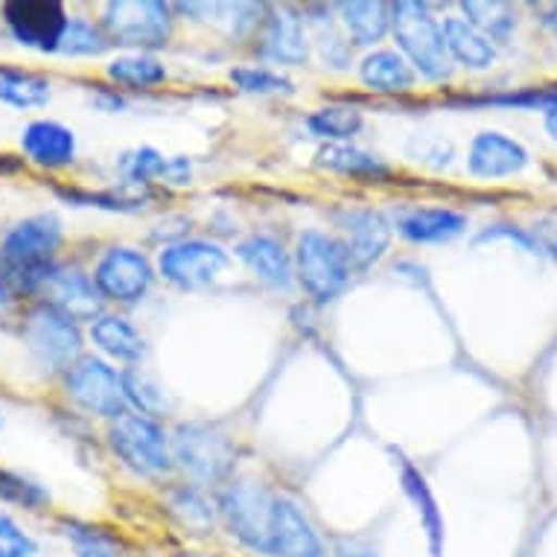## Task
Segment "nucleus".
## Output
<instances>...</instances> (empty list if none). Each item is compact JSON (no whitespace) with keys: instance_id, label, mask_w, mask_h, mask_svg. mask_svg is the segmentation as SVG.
<instances>
[{"instance_id":"1","label":"nucleus","mask_w":557,"mask_h":557,"mask_svg":"<svg viewBox=\"0 0 557 557\" xmlns=\"http://www.w3.org/2000/svg\"><path fill=\"white\" fill-rule=\"evenodd\" d=\"M64 243V225L55 213H33L15 222L0 239V286L18 301L38 295Z\"/></svg>"},{"instance_id":"2","label":"nucleus","mask_w":557,"mask_h":557,"mask_svg":"<svg viewBox=\"0 0 557 557\" xmlns=\"http://www.w3.org/2000/svg\"><path fill=\"white\" fill-rule=\"evenodd\" d=\"M277 496L257 479H231L213 496L220 529L248 557H272Z\"/></svg>"},{"instance_id":"3","label":"nucleus","mask_w":557,"mask_h":557,"mask_svg":"<svg viewBox=\"0 0 557 557\" xmlns=\"http://www.w3.org/2000/svg\"><path fill=\"white\" fill-rule=\"evenodd\" d=\"M392 36L397 41V53L411 64V71L430 83H447L453 76L441 21L430 12L426 3L400 0L394 3Z\"/></svg>"},{"instance_id":"4","label":"nucleus","mask_w":557,"mask_h":557,"mask_svg":"<svg viewBox=\"0 0 557 557\" xmlns=\"http://www.w3.org/2000/svg\"><path fill=\"white\" fill-rule=\"evenodd\" d=\"M173 465H178L199 487L225 482L234 470V441L228 432H222L216 423L184 421L175 426L173 438Z\"/></svg>"},{"instance_id":"5","label":"nucleus","mask_w":557,"mask_h":557,"mask_svg":"<svg viewBox=\"0 0 557 557\" xmlns=\"http://www.w3.org/2000/svg\"><path fill=\"white\" fill-rule=\"evenodd\" d=\"M293 265L304 293L319 304L333 301L350 284V274H354V263L338 237L319 228L304 231L298 237Z\"/></svg>"},{"instance_id":"6","label":"nucleus","mask_w":557,"mask_h":557,"mask_svg":"<svg viewBox=\"0 0 557 557\" xmlns=\"http://www.w3.org/2000/svg\"><path fill=\"white\" fill-rule=\"evenodd\" d=\"M173 21V7L161 0H111L102 7L100 29L109 38V45L149 53L170 45Z\"/></svg>"},{"instance_id":"7","label":"nucleus","mask_w":557,"mask_h":557,"mask_svg":"<svg viewBox=\"0 0 557 557\" xmlns=\"http://www.w3.org/2000/svg\"><path fill=\"white\" fill-rule=\"evenodd\" d=\"M109 447L114 456L137 475L158 479L173 470V447L170 435L156 418L126 411L123 418L111 421L109 426Z\"/></svg>"},{"instance_id":"8","label":"nucleus","mask_w":557,"mask_h":557,"mask_svg":"<svg viewBox=\"0 0 557 557\" xmlns=\"http://www.w3.org/2000/svg\"><path fill=\"white\" fill-rule=\"evenodd\" d=\"M21 338L38 366L47 371H67L83 357V330L76 321L47 304H38L21 319Z\"/></svg>"},{"instance_id":"9","label":"nucleus","mask_w":557,"mask_h":557,"mask_svg":"<svg viewBox=\"0 0 557 557\" xmlns=\"http://www.w3.org/2000/svg\"><path fill=\"white\" fill-rule=\"evenodd\" d=\"M231 269V255L211 239H175L158 255V274L184 293L208 289Z\"/></svg>"},{"instance_id":"10","label":"nucleus","mask_w":557,"mask_h":557,"mask_svg":"<svg viewBox=\"0 0 557 557\" xmlns=\"http://www.w3.org/2000/svg\"><path fill=\"white\" fill-rule=\"evenodd\" d=\"M64 394L88 414L117 421L128 411L117 368L100 357H79L64 371Z\"/></svg>"},{"instance_id":"11","label":"nucleus","mask_w":557,"mask_h":557,"mask_svg":"<svg viewBox=\"0 0 557 557\" xmlns=\"http://www.w3.org/2000/svg\"><path fill=\"white\" fill-rule=\"evenodd\" d=\"M0 18L18 45L38 53H55L71 24V15L59 0H7Z\"/></svg>"},{"instance_id":"12","label":"nucleus","mask_w":557,"mask_h":557,"mask_svg":"<svg viewBox=\"0 0 557 557\" xmlns=\"http://www.w3.org/2000/svg\"><path fill=\"white\" fill-rule=\"evenodd\" d=\"M91 277L106 301L140 304L152 289L156 269L144 251L132 246H111L97 260Z\"/></svg>"},{"instance_id":"13","label":"nucleus","mask_w":557,"mask_h":557,"mask_svg":"<svg viewBox=\"0 0 557 557\" xmlns=\"http://www.w3.org/2000/svg\"><path fill=\"white\" fill-rule=\"evenodd\" d=\"M333 225L338 228V243L345 246L354 269L374 265L392 246L394 225L374 208H338L333 211Z\"/></svg>"},{"instance_id":"14","label":"nucleus","mask_w":557,"mask_h":557,"mask_svg":"<svg viewBox=\"0 0 557 557\" xmlns=\"http://www.w3.org/2000/svg\"><path fill=\"white\" fill-rule=\"evenodd\" d=\"M38 295H41V304L53 307V310H59L76 324L79 321H97L102 315V307H106V298L94 284L91 274H85L76 265L55 263V269L47 274Z\"/></svg>"},{"instance_id":"15","label":"nucleus","mask_w":557,"mask_h":557,"mask_svg":"<svg viewBox=\"0 0 557 557\" xmlns=\"http://www.w3.org/2000/svg\"><path fill=\"white\" fill-rule=\"evenodd\" d=\"M272 557H330V537L293 496H277Z\"/></svg>"},{"instance_id":"16","label":"nucleus","mask_w":557,"mask_h":557,"mask_svg":"<svg viewBox=\"0 0 557 557\" xmlns=\"http://www.w3.org/2000/svg\"><path fill=\"white\" fill-rule=\"evenodd\" d=\"M531 164L529 149L511 135H503L496 128L479 132L467 149V170L473 178L496 182V178H511L520 175Z\"/></svg>"},{"instance_id":"17","label":"nucleus","mask_w":557,"mask_h":557,"mask_svg":"<svg viewBox=\"0 0 557 557\" xmlns=\"http://www.w3.org/2000/svg\"><path fill=\"white\" fill-rule=\"evenodd\" d=\"M260 55L272 64H304L310 59V38L304 18L289 7H281L265 15L260 29Z\"/></svg>"},{"instance_id":"18","label":"nucleus","mask_w":557,"mask_h":557,"mask_svg":"<svg viewBox=\"0 0 557 557\" xmlns=\"http://www.w3.org/2000/svg\"><path fill=\"white\" fill-rule=\"evenodd\" d=\"M397 467H400L403 494H406V499H409L414 513H418V522H421L426 552H430V557H444L447 555V522H444V513H441V505L435 494H432L426 475L411 465L409 458L403 456Z\"/></svg>"},{"instance_id":"19","label":"nucleus","mask_w":557,"mask_h":557,"mask_svg":"<svg viewBox=\"0 0 557 557\" xmlns=\"http://www.w3.org/2000/svg\"><path fill=\"white\" fill-rule=\"evenodd\" d=\"M21 152L41 170H64L76 161L74 128L59 120H33L21 132Z\"/></svg>"},{"instance_id":"20","label":"nucleus","mask_w":557,"mask_h":557,"mask_svg":"<svg viewBox=\"0 0 557 557\" xmlns=\"http://www.w3.org/2000/svg\"><path fill=\"white\" fill-rule=\"evenodd\" d=\"M239 263L255 274L257 281L272 289H289L295 281L293 255L272 234H251L237 246Z\"/></svg>"},{"instance_id":"21","label":"nucleus","mask_w":557,"mask_h":557,"mask_svg":"<svg viewBox=\"0 0 557 557\" xmlns=\"http://www.w3.org/2000/svg\"><path fill=\"white\" fill-rule=\"evenodd\" d=\"M394 228L414 246H438V243H453L465 234L467 216L453 208H411V211L400 213Z\"/></svg>"},{"instance_id":"22","label":"nucleus","mask_w":557,"mask_h":557,"mask_svg":"<svg viewBox=\"0 0 557 557\" xmlns=\"http://www.w3.org/2000/svg\"><path fill=\"white\" fill-rule=\"evenodd\" d=\"M444 45H447L449 62L461 64L467 71H491L496 64V45L467 18H444L441 21Z\"/></svg>"},{"instance_id":"23","label":"nucleus","mask_w":557,"mask_h":557,"mask_svg":"<svg viewBox=\"0 0 557 557\" xmlns=\"http://www.w3.org/2000/svg\"><path fill=\"white\" fill-rule=\"evenodd\" d=\"M88 336L97 345L100 354H106L114 362H126V366H137L140 359L147 357V338L140 336V330L123 315H109L102 312L100 319L91 321Z\"/></svg>"},{"instance_id":"24","label":"nucleus","mask_w":557,"mask_h":557,"mask_svg":"<svg viewBox=\"0 0 557 557\" xmlns=\"http://www.w3.org/2000/svg\"><path fill=\"white\" fill-rule=\"evenodd\" d=\"M117 170L128 184H152V182L187 184L190 182V161H187V158H178V156L170 158L152 147H140L126 152V156L120 158Z\"/></svg>"},{"instance_id":"25","label":"nucleus","mask_w":557,"mask_h":557,"mask_svg":"<svg viewBox=\"0 0 557 557\" xmlns=\"http://www.w3.org/2000/svg\"><path fill=\"white\" fill-rule=\"evenodd\" d=\"M166 508L178 522V529L193 534V537H208L220 529V513H216V499L205 494L199 484H178L166 494Z\"/></svg>"},{"instance_id":"26","label":"nucleus","mask_w":557,"mask_h":557,"mask_svg":"<svg viewBox=\"0 0 557 557\" xmlns=\"http://www.w3.org/2000/svg\"><path fill=\"white\" fill-rule=\"evenodd\" d=\"M336 10L347 38H354V45L371 47L376 45V41H383V38L392 33L394 3L354 0V3H338Z\"/></svg>"},{"instance_id":"27","label":"nucleus","mask_w":557,"mask_h":557,"mask_svg":"<svg viewBox=\"0 0 557 557\" xmlns=\"http://www.w3.org/2000/svg\"><path fill=\"white\" fill-rule=\"evenodd\" d=\"M359 79L374 94H406L414 88L418 74L397 50H374L359 62Z\"/></svg>"},{"instance_id":"28","label":"nucleus","mask_w":557,"mask_h":557,"mask_svg":"<svg viewBox=\"0 0 557 557\" xmlns=\"http://www.w3.org/2000/svg\"><path fill=\"white\" fill-rule=\"evenodd\" d=\"M315 164L330 173L347 175V178H368V182H380L392 173V166L385 164L383 158L359 149L354 144H324L315 152Z\"/></svg>"},{"instance_id":"29","label":"nucleus","mask_w":557,"mask_h":557,"mask_svg":"<svg viewBox=\"0 0 557 557\" xmlns=\"http://www.w3.org/2000/svg\"><path fill=\"white\" fill-rule=\"evenodd\" d=\"M62 537L71 543V557H132L120 531L88 520H62Z\"/></svg>"},{"instance_id":"30","label":"nucleus","mask_w":557,"mask_h":557,"mask_svg":"<svg viewBox=\"0 0 557 557\" xmlns=\"http://www.w3.org/2000/svg\"><path fill=\"white\" fill-rule=\"evenodd\" d=\"M53 97V85L45 74L24 71L15 64H0V102L10 109H41Z\"/></svg>"},{"instance_id":"31","label":"nucleus","mask_w":557,"mask_h":557,"mask_svg":"<svg viewBox=\"0 0 557 557\" xmlns=\"http://www.w3.org/2000/svg\"><path fill=\"white\" fill-rule=\"evenodd\" d=\"M106 76L128 91H152V88L166 83V67L152 53H126L111 59Z\"/></svg>"},{"instance_id":"32","label":"nucleus","mask_w":557,"mask_h":557,"mask_svg":"<svg viewBox=\"0 0 557 557\" xmlns=\"http://www.w3.org/2000/svg\"><path fill=\"white\" fill-rule=\"evenodd\" d=\"M312 135L324 137L327 144H347L362 132L366 120H362V111L350 109V106H324V109H315L307 120Z\"/></svg>"},{"instance_id":"33","label":"nucleus","mask_w":557,"mask_h":557,"mask_svg":"<svg viewBox=\"0 0 557 557\" xmlns=\"http://www.w3.org/2000/svg\"><path fill=\"white\" fill-rule=\"evenodd\" d=\"M120 380H123V394H126V403L137 414H147V418H158L170 409V400H166L164 388L152 380L149 374H144L140 368H126L120 371Z\"/></svg>"},{"instance_id":"34","label":"nucleus","mask_w":557,"mask_h":557,"mask_svg":"<svg viewBox=\"0 0 557 557\" xmlns=\"http://www.w3.org/2000/svg\"><path fill=\"white\" fill-rule=\"evenodd\" d=\"M461 12L494 45H505L517 29V10L508 3H461Z\"/></svg>"},{"instance_id":"35","label":"nucleus","mask_w":557,"mask_h":557,"mask_svg":"<svg viewBox=\"0 0 557 557\" xmlns=\"http://www.w3.org/2000/svg\"><path fill=\"white\" fill-rule=\"evenodd\" d=\"M0 503L10 505V508H21V511L38 513L50 505V491L45 484L27 479V475L0 467Z\"/></svg>"},{"instance_id":"36","label":"nucleus","mask_w":557,"mask_h":557,"mask_svg":"<svg viewBox=\"0 0 557 557\" xmlns=\"http://www.w3.org/2000/svg\"><path fill=\"white\" fill-rule=\"evenodd\" d=\"M231 83L237 85L243 94H257V97H269V94H289L293 91V79L284 76L274 67L263 64H243L231 71Z\"/></svg>"},{"instance_id":"37","label":"nucleus","mask_w":557,"mask_h":557,"mask_svg":"<svg viewBox=\"0 0 557 557\" xmlns=\"http://www.w3.org/2000/svg\"><path fill=\"white\" fill-rule=\"evenodd\" d=\"M470 106H503V109H529V111H552L557 109V85H540V88H522V91L487 94L479 100H467Z\"/></svg>"},{"instance_id":"38","label":"nucleus","mask_w":557,"mask_h":557,"mask_svg":"<svg viewBox=\"0 0 557 557\" xmlns=\"http://www.w3.org/2000/svg\"><path fill=\"white\" fill-rule=\"evenodd\" d=\"M109 47V38H106V33H102L100 27H94L91 21H85L76 15V18H71L67 29H64L62 45H59L55 53L79 59V55H102Z\"/></svg>"},{"instance_id":"39","label":"nucleus","mask_w":557,"mask_h":557,"mask_svg":"<svg viewBox=\"0 0 557 557\" xmlns=\"http://www.w3.org/2000/svg\"><path fill=\"white\" fill-rule=\"evenodd\" d=\"M0 557H41L36 534L7 508H0Z\"/></svg>"},{"instance_id":"40","label":"nucleus","mask_w":557,"mask_h":557,"mask_svg":"<svg viewBox=\"0 0 557 557\" xmlns=\"http://www.w3.org/2000/svg\"><path fill=\"white\" fill-rule=\"evenodd\" d=\"M315 36H319V47L321 55H324V62L330 67H347L350 62V41L345 36H338L336 29H333V21H330V12L324 18H315Z\"/></svg>"},{"instance_id":"41","label":"nucleus","mask_w":557,"mask_h":557,"mask_svg":"<svg viewBox=\"0 0 557 557\" xmlns=\"http://www.w3.org/2000/svg\"><path fill=\"white\" fill-rule=\"evenodd\" d=\"M330 557H383V552L366 537H336L330 540Z\"/></svg>"},{"instance_id":"42","label":"nucleus","mask_w":557,"mask_h":557,"mask_svg":"<svg viewBox=\"0 0 557 557\" xmlns=\"http://www.w3.org/2000/svg\"><path fill=\"white\" fill-rule=\"evenodd\" d=\"M12 304H15V298H12L3 286H0V321H10V310H12Z\"/></svg>"},{"instance_id":"43","label":"nucleus","mask_w":557,"mask_h":557,"mask_svg":"<svg viewBox=\"0 0 557 557\" xmlns=\"http://www.w3.org/2000/svg\"><path fill=\"white\" fill-rule=\"evenodd\" d=\"M546 132H548V137H552V140L557 144V109H552L546 114Z\"/></svg>"},{"instance_id":"44","label":"nucleus","mask_w":557,"mask_h":557,"mask_svg":"<svg viewBox=\"0 0 557 557\" xmlns=\"http://www.w3.org/2000/svg\"><path fill=\"white\" fill-rule=\"evenodd\" d=\"M0 423H3V418H0Z\"/></svg>"}]
</instances>
